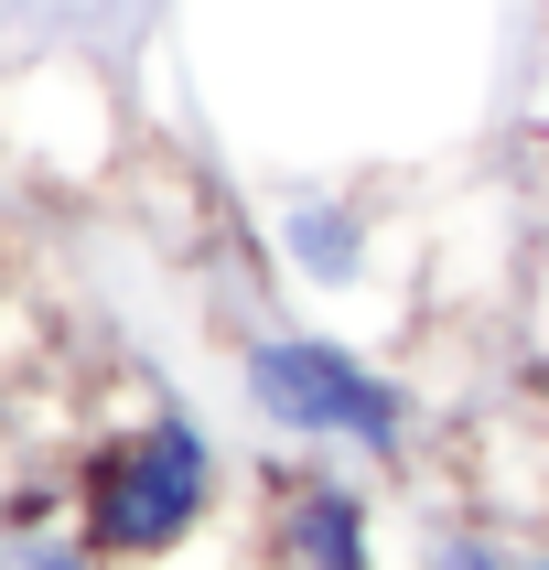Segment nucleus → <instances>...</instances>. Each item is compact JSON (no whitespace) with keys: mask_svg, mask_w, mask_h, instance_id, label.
Here are the masks:
<instances>
[{"mask_svg":"<svg viewBox=\"0 0 549 570\" xmlns=\"http://www.w3.org/2000/svg\"><path fill=\"white\" fill-rule=\"evenodd\" d=\"M226 377L269 452H313V463H355V474L420 463V387L345 323L258 313L226 334Z\"/></svg>","mask_w":549,"mask_h":570,"instance_id":"1","label":"nucleus"},{"mask_svg":"<svg viewBox=\"0 0 549 570\" xmlns=\"http://www.w3.org/2000/svg\"><path fill=\"white\" fill-rule=\"evenodd\" d=\"M226 495H237V463H226L216 420L194 399H151L129 410L119 431H97L76 463H65V517L76 539L108 570H173L216 539Z\"/></svg>","mask_w":549,"mask_h":570,"instance_id":"2","label":"nucleus"},{"mask_svg":"<svg viewBox=\"0 0 549 570\" xmlns=\"http://www.w3.org/2000/svg\"><path fill=\"white\" fill-rule=\"evenodd\" d=\"M258 237H269L281 291H291V302H313V323L378 302V281H388L378 194L345 184V173H281V184L258 194Z\"/></svg>","mask_w":549,"mask_h":570,"instance_id":"3","label":"nucleus"},{"mask_svg":"<svg viewBox=\"0 0 549 570\" xmlns=\"http://www.w3.org/2000/svg\"><path fill=\"white\" fill-rule=\"evenodd\" d=\"M258 570H388V507L378 474L269 452L258 463Z\"/></svg>","mask_w":549,"mask_h":570,"instance_id":"4","label":"nucleus"},{"mask_svg":"<svg viewBox=\"0 0 549 570\" xmlns=\"http://www.w3.org/2000/svg\"><path fill=\"white\" fill-rule=\"evenodd\" d=\"M410 570H549V539H517L496 517H420Z\"/></svg>","mask_w":549,"mask_h":570,"instance_id":"5","label":"nucleus"},{"mask_svg":"<svg viewBox=\"0 0 549 570\" xmlns=\"http://www.w3.org/2000/svg\"><path fill=\"white\" fill-rule=\"evenodd\" d=\"M0 560H11V484H0Z\"/></svg>","mask_w":549,"mask_h":570,"instance_id":"6","label":"nucleus"}]
</instances>
